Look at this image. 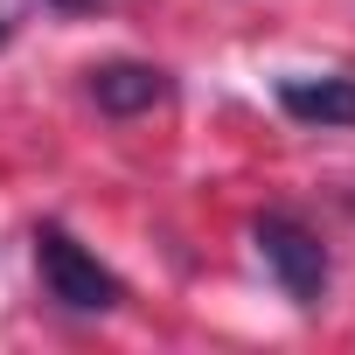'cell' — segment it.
<instances>
[{
  "label": "cell",
  "mask_w": 355,
  "mask_h": 355,
  "mask_svg": "<svg viewBox=\"0 0 355 355\" xmlns=\"http://www.w3.org/2000/svg\"><path fill=\"white\" fill-rule=\"evenodd\" d=\"M272 98H279V112H286L293 125L355 132V77H348V70H327V77H279Z\"/></svg>",
  "instance_id": "277c9868"
},
{
  "label": "cell",
  "mask_w": 355,
  "mask_h": 355,
  "mask_svg": "<svg viewBox=\"0 0 355 355\" xmlns=\"http://www.w3.org/2000/svg\"><path fill=\"white\" fill-rule=\"evenodd\" d=\"M28 244H35V279L63 313H119L125 306V279L98 251H84L63 223H35Z\"/></svg>",
  "instance_id": "6da1fadb"
},
{
  "label": "cell",
  "mask_w": 355,
  "mask_h": 355,
  "mask_svg": "<svg viewBox=\"0 0 355 355\" xmlns=\"http://www.w3.org/2000/svg\"><path fill=\"white\" fill-rule=\"evenodd\" d=\"M49 8H63V15H84V8H98V0H49Z\"/></svg>",
  "instance_id": "5b68a950"
},
{
  "label": "cell",
  "mask_w": 355,
  "mask_h": 355,
  "mask_svg": "<svg viewBox=\"0 0 355 355\" xmlns=\"http://www.w3.org/2000/svg\"><path fill=\"white\" fill-rule=\"evenodd\" d=\"M251 251L265 258L272 286H279L300 313H313V306L327 300V279H334L327 244H320V230L300 223L293 209H265V216H251Z\"/></svg>",
  "instance_id": "7a4b0ae2"
},
{
  "label": "cell",
  "mask_w": 355,
  "mask_h": 355,
  "mask_svg": "<svg viewBox=\"0 0 355 355\" xmlns=\"http://www.w3.org/2000/svg\"><path fill=\"white\" fill-rule=\"evenodd\" d=\"M0 42H8V21H0Z\"/></svg>",
  "instance_id": "8992f818"
},
{
  "label": "cell",
  "mask_w": 355,
  "mask_h": 355,
  "mask_svg": "<svg viewBox=\"0 0 355 355\" xmlns=\"http://www.w3.org/2000/svg\"><path fill=\"white\" fill-rule=\"evenodd\" d=\"M84 98L105 112V119H139V112H160L174 98V77L160 63H139V56H112L98 70H84Z\"/></svg>",
  "instance_id": "3957f363"
}]
</instances>
